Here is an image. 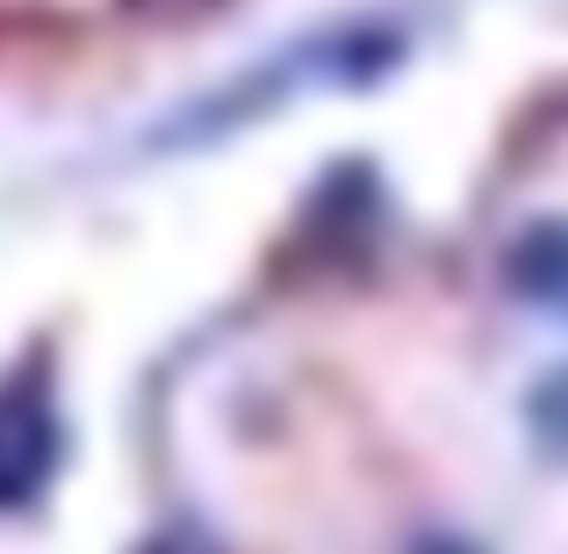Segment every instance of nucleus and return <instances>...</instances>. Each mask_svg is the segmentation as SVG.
<instances>
[{
    "label": "nucleus",
    "instance_id": "nucleus-1",
    "mask_svg": "<svg viewBox=\"0 0 568 554\" xmlns=\"http://www.w3.org/2000/svg\"><path fill=\"white\" fill-rule=\"evenodd\" d=\"M51 469V411L37 389H8L0 396V504L29 497Z\"/></svg>",
    "mask_w": 568,
    "mask_h": 554
}]
</instances>
